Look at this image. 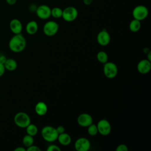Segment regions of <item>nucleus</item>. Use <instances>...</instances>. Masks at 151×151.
Instances as JSON below:
<instances>
[{
  "mask_svg": "<svg viewBox=\"0 0 151 151\" xmlns=\"http://www.w3.org/2000/svg\"><path fill=\"white\" fill-rule=\"evenodd\" d=\"M27 45V41L24 36L21 34H14L9 41L8 47L9 50L15 53L24 51Z\"/></svg>",
  "mask_w": 151,
  "mask_h": 151,
  "instance_id": "1",
  "label": "nucleus"
},
{
  "mask_svg": "<svg viewBox=\"0 0 151 151\" xmlns=\"http://www.w3.org/2000/svg\"><path fill=\"white\" fill-rule=\"evenodd\" d=\"M42 138L48 142H52L57 140L58 134L56 128L51 126H45L41 130Z\"/></svg>",
  "mask_w": 151,
  "mask_h": 151,
  "instance_id": "2",
  "label": "nucleus"
},
{
  "mask_svg": "<svg viewBox=\"0 0 151 151\" xmlns=\"http://www.w3.org/2000/svg\"><path fill=\"white\" fill-rule=\"evenodd\" d=\"M14 122L15 125L18 127L20 128H25L31 123V119L27 113L19 111L15 114Z\"/></svg>",
  "mask_w": 151,
  "mask_h": 151,
  "instance_id": "3",
  "label": "nucleus"
},
{
  "mask_svg": "<svg viewBox=\"0 0 151 151\" xmlns=\"http://www.w3.org/2000/svg\"><path fill=\"white\" fill-rule=\"evenodd\" d=\"M149 14L148 8L143 5L136 6L132 11V15L134 19L140 21L146 19Z\"/></svg>",
  "mask_w": 151,
  "mask_h": 151,
  "instance_id": "4",
  "label": "nucleus"
},
{
  "mask_svg": "<svg viewBox=\"0 0 151 151\" xmlns=\"http://www.w3.org/2000/svg\"><path fill=\"white\" fill-rule=\"evenodd\" d=\"M78 11L77 8L73 6H69L63 9V19L67 22H73L78 17Z\"/></svg>",
  "mask_w": 151,
  "mask_h": 151,
  "instance_id": "5",
  "label": "nucleus"
},
{
  "mask_svg": "<svg viewBox=\"0 0 151 151\" xmlns=\"http://www.w3.org/2000/svg\"><path fill=\"white\" fill-rule=\"evenodd\" d=\"M59 25L54 21H48L43 26V32L44 34L48 37L55 35L58 31Z\"/></svg>",
  "mask_w": 151,
  "mask_h": 151,
  "instance_id": "6",
  "label": "nucleus"
},
{
  "mask_svg": "<svg viewBox=\"0 0 151 151\" xmlns=\"http://www.w3.org/2000/svg\"><path fill=\"white\" fill-rule=\"evenodd\" d=\"M103 73L108 78H114L118 73V68L116 64L113 62L107 61L104 64Z\"/></svg>",
  "mask_w": 151,
  "mask_h": 151,
  "instance_id": "7",
  "label": "nucleus"
},
{
  "mask_svg": "<svg viewBox=\"0 0 151 151\" xmlns=\"http://www.w3.org/2000/svg\"><path fill=\"white\" fill-rule=\"evenodd\" d=\"M98 129V133L103 136L109 134L111 130V126L110 122L105 119L100 120L96 124Z\"/></svg>",
  "mask_w": 151,
  "mask_h": 151,
  "instance_id": "8",
  "label": "nucleus"
},
{
  "mask_svg": "<svg viewBox=\"0 0 151 151\" xmlns=\"http://www.w3.org/2000/svg\"><path fill=\"white\" fill-rule=\"evenodd\" d=\"M51 8L47 5H41L37 6L35 13L37 16L41 19H47L51 17Z\"/></svg>",
  "mask_w": 151,
  "mask_h": 151,
  "instance_id": "9",
  "label": "nucleus"
},
{
  "mask_svg": "<svg viewBox=\"0 0 151 151\" xmlns=\"http://www.w3.org/2000/svg\"><path fill=\"white\" fill-rule=\"evenodd\" d=\"M91 146L90 140L86 137H80L76 140L74 147L77 151H88Z\"/></svg>",
  "mask_w": 151,
  "mask_h": 151,
  "instance_id": "10",
  "label": "nucleus"
},
{
  "mask_svg": "<svg viewBox=\"0 0 151 151\" xmlns=\"http://www.w3.org/2000/svg\"><path fill=\"white\" fill-rule=\"evenodd\" d=\"M110 35L106 29H103L97 35V41L101 46H106L110 42Z\"/></svg>",
  "mask_w": 151,
  "mask_h": 151,
  "instance_id": "11",
  "label": "nucleus"
},
{
  "mask_svg": "<svg viewBox=\"0 0 151 151\" xmlns=\"http://www.w3.org/2000/svg\"><path fill=\"white\" fill-rule=\"evenodd\" d=\"M93 117L88 113H81L77 117V123L81 127H87L93 123Z\"/></svg>",
  "mask_w": 151,
  "mask_h": 151,
  "instance_id": "12",
  "label": "nucleus"
},
{
  "mask_svg": "<svg viewBox=\"0 0 151 151\" xmlns=\"http://www.w3.org/2000/svg\"><path fill=\"white\" fill-rule=\"evenodd\" d=\"M137 71L143 74L148 73L151 69V62L147 59L140 60L137 65Z\"/></svg>",
  "mask_w": 151,
  "mask_h": 151,
  "instance_id": "13",
  "label": "nucleus"
},
{
  "mask_svg": "<svg viewBox=\"0 0 151 151\" xmlns=\"http://www.w3.org/2000/svg\"><path fill=\"white\" fill-rule=\"evenodd\" d=\"M9 29L14 34L21 33L22 31V24L20 20L17 18H14L9 22Z\"/></svg>",
  "mask_w": 151,
  "mask_h": 151,
  "instance_id": "14",
  "label": "nucleus"
},
{
  "mask_svg": "<svg viewBox=\"0 0 151 151\" xmlns=\"http://www.w3.org/2000/svg\"><path fill=\"white\" fill-rule=\"evenodd\" d=\"M48 111V106L47 104L43 101L38 102L35 106V111L38 116L45 115Z\"/></svg>",
  "mask_w": 151,
  "mask_h": 151,
  "instance_id": "15",
  "label": "nucleus"
},
{
  "mask_svg": "<svg viewBox=\"0 0 151 151\" xmlns=\"http://www.w3.org/2000/svg\"><path fill=\"white\" fill-rule=\"evenodd\" d=\"M26 32L29 35H34L38 30V25L35 21H29L25 26Z\"/></svg>",
  "mask_w": 151,
  "mask_h": 151,
  "instance_id": "16",
  "label": "nucleus"
},
{
  "mask_svg": "<svg viewBox=\"0 0 151 151\" xmlns=\"http://www.w3.org/2000/svg\"><path fill=\"white\" fill-rule=\"evenodd\" d=\"M57 140L61 145L67 146L71 142V137L69 134L64 132L58 134Z\"/></svg>",
  "mask_w": 151,
  "mask_h": 151,
  "instance_id": "17",
  "label": "nucleus"
},
{
  "mask_svg": "<svg viewBox=\"0 0 151 151\" xmlns=\"http://www.w3.org/2000/svg\"><path fill=\"white\" fill-rule=\"evenodd\" d=\"M5 68L6 70L9 71H15L18 67L17 62L13 58H7L5 63L4 64Z\"/></svg>",
  "mask_w": 151,
  "mask_h": 151,
  "instance_id": "18",
  "label": "nucleus"
},
{
  "mask_svg": "<svg viewBox=\"0 0 151 151\" xmlns=\"http://www.w3.org/2000/svg\"><path fill=\"white\" fill-rule=\"evenodd\" d=\"M141 28V22L136 19H132L129 24V29L133 32H136L140 30Z\"/></svg>",
  "mask_w": 151,
  "mask_h": 151,
  "instance_id": "19",
  "label": "nucleus"
},
{
  "mask_svg": "<svg viewBox=\"0 0 151 151\" xmlns=\"http://www.w3.org/2000/svg\"><path fill=\"white\" fill-rule=\"evenodd\" d=\"M26 132H27V134H29V135H31L32 136H35L38 132V127L37 126L34 124H32V123H30L29 124H28L26 127Z\"/></svg>",
  "mask_w": 151,
  "mask_h": 151,
  "instance_id": "20",
  "label": "nucleus"
},
{
  "mask_svg": "<svg viewBox=\"0 0 151 151\" xmlns=\"http://www.w3.org/2000/svg\"><path fill=\"white\" fill-rule=\"evenodd\" d=\"M34 142V139L33 136L27 134L25 135L22 138V144L25 147H28L33 145Z\"/></svg>",
  "mask_w": 151,
  "mask_h": 151,
  "instance_id": "21",
  "label": "nucleus"
},
{
  "mask_svg": "<svg viewBox=\"0 0 151 151\" xmlns=\"http://www.w3.org/2000/svg\"><path fill=\"white\" fill-rule=\"evenodd\" d=\"M97 59L100 63L104 64L108 61V55L105 51H100L97 54Z\"/></svg>",
  "mask_w": 151,
  "mask_h": 151,
  "instance_id": "22",
  "label": "nucleus"
},
{
  "mask_svg": "<svg viewBox=\"0 0 151 151\" xmlns=\"http://www.w3.org/2000/svg\"><path fill=\"white\" fill-rule=\"evenodd\" d=\"M63 9L60 7H54L51 10V17L54 18H60L62 17Z\"/></svg>",
  "mask_w": 151,
  "mask_h": 151,
  "instance_id": "23",
  "label": "nucleus"
},
{
  "mask_svg": "<svg viewBox=\"0 0 151 151\" xmlns=\"http://www.w3.org/2000/svg\"><path fill=\"white\" fill-rule=\"evenodd\" d=\"M87 132L88 134L90 136H96L98 133V129L96 124L93 123L91 124L90 126L87 127Z\"/></svg>",
  "mask_w": 151,
  "mask_h": 151,
  "instance_id": "24",
  "label": "nucleus"
},
{
  "mask_svg": "<svg viewBox=\"0 0 151 151\" xmlns=\"http://www.w3.org/2000/svg\"><path fill=\"white\" fill-rule=\"evenodd\" d=\"M47 151H60L61 148L56 145L52 144L48 146V147L47 148Z\"/></svg>",
  "mask_w": 151,
  "mask_h": 151,
  "instance_id": "25",
  "label": "nucleus"
},
{
  "mask_svg": "<svg viewBox=\"0 0 151 151\" xmlns=\"http://www.w3.org/2000/svg\"><path fill=\"white\" fill-rule=\"evenodd\" d=\"M116 150V151H127L128 147L125 144H120L117 146Z\"/></svg>",
  "mask_w": 151,
  "mask_h": 151,
  "instance_id": "26",
  "label": "nucleus"
},
{
  "mask_svg": "<svg viewBox=\"0 0 151 151\" xmlns=\"http://www.w3.org/2000/svg\"><path fill=\"white\" fill-rule=\"evenodd\" d=\"M26 150L27 151H41V149L36 145H32L31 146L27 147Z\"/></svg>",
  "mask_w": 151,
  "mask_h": 151,
  "instance_id": "27",
  "label": "nucleus"
},
{
  "mask_svg": "<svg viewBox=\"0 0 151 151\" xmlns=\"http://www.w3.org/2000/svg\"><path fill=\"white\" fill-rule=\"evenodd\" d=\"M37 8V6L35 4H31L29 6V10L32 12H35Z\"/></svg>",
  "mask_w": 151,
  "mask_h": 151,
  "instance_id": "28",
  "label": "nucleus"
},
{
  "mask_svg": "<svg viewBox=\"0 0 151 151\" xmlns=\"http://www.w3.org/2000/svg\"><path fill=\"white\" fill-rule=\"evenodd\" d=\"M56 130H57V132L58 134L65 132V128L63 126H58L56 128Z\"/></svg>",
  "mask_w": 151,
  "mask_h": 151,
  "instance_id": "29",
  "label": "nucleus"
},
{
  "mask_svg": "<svg viewBox=\"0 0 151 151\" xmlns=\"http://www.w3.org/2000/svg\"><path fill=\"white\" fill-rule=\"evenodd\" d=\"M5 70H6L5 68L4 65L0 63V77H2L4 74L5 72Z\"/></svg>",
  "mask_w": 151,
  "mask_h": 151,
  "instance_id": "30",
  "label": "nucleus"
},
{
  "mask_svg": "<svg viewBox=\"0 0 151 151\" xmlns=\"http://www.w3.org/2000/svg\"><path fill=\"white\" fill-rule=\"evenodd\" d=\"M5 1L7 4L9 5H14L17 3V0H5Z\"/></svg>",
  "mask_w": 151,
  "mask_h": 151,
  "instance_id": "31",
  "label": "nucleus"
},
{
  "mask_svg": "<svg viewBox=\"0 0 151 151\" xmlns=\"http://www.w3.org/2000/svg\"><path fill=\"white\" fill-rule=\"evenodd\" d=\"M6 59H7V58L6 57L5 55H0V63H1L4 64L5 63V62L6 61Z\"/></svg>",
  "mask_w": 151,
  "mask_h": 151,
  "instance_id": "32",
  "label": "nucleus"
},
{
  "mask_svg": "<svg viewBox=\"0 0 151 151\" xmlns=\"http://www.w3.org/2000/svg\"><path fill=\"white\" fill-rule=\"evenodd\" d=\"M14 151H26V148L22 146H18L14 149Z\"/></svg>",
  "mask_w": 151,
  "mask_h": 151,
  "instance_id": "33",
  "label": "nucleus"
},
{
  "mask_svg": "<svg viewBox=\"0 0 151 151\" xmlns=\"http://www.w3.org/2000/svg\"><path fill=\"white\" fill-rule=\"evenodd\" d=\"M93 0H83V4L86 5H90L92 4Z\"/></svg>",
  "mask_w": 151,
  "mask_h": 151,
  "instance_id": "34",
  "label": "nucleus"
},
{
  "mask_svg": "<svg viewBox=\"0 0 151 151\" xmlns=\"http://www.w3.org/2000/svg\"><path fill=\"white\" fill-rule=\"evenodd\" d=\"M146 54H147V59L149 61H151V51H149V52H147Z\"/></svg>",
  "mask_w": 151,
  "mask_h": 151,
  "instance_id": "35",
  "label": "nucleus"
},
{
  "mask_svg": "<svg viewBox=\"0 0 151 151\" xmlns=\"http://www.w3.org/2000/svg\"><path fill=\"white\" fill-rule=\"evenodd\" d=\"M150 51V50L149 48H148L147 47H145L144 49H143V52L145 54H147V52H149Z\"/></svg>",
  "mask_w": 151,
  "mask_h": 151,
  "instance_id": "36",
  "label": "nucleus"
}]
</instances>
